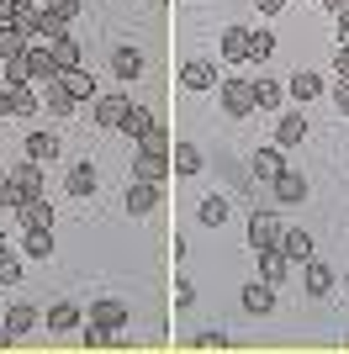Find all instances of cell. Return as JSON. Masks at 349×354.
<instances>
[{"mask_svg":"<svg viewBox=\"0 0 349 354\" xmlns=\"http://www.w3.org/2000/svg\"><path fill=\"white\" fill-rule=\"evenodd\" d=\"M280 217H276V207H260V212H249V249L260 254V249H280Z\"/></svg>","mask_w":349,"mask_h":354,"instance_id":"3","label":"cell"},{"mask_svg":"<svg viewBox=\"0 0 349 354\" xmlns=\"http://www.w3.org/2000/svg\"><path fill=\"white\" fill-rule=\"evenodd\" d=\"M323 11H328V16H339V11H349V0H323Z\"/></svg>","mask_w":349,"mask_h":354,"instance_id":"49","label":"cell"},{"mask_svg":"<svg viewBox=\"0 0 349 354\" xmlns=\"http://www.w3.org/2000/svg\"><path fill=\"white\" fill-rule=\"evenodd\" d=\"M323 90H328V80H323V74H312V69H296V74H286V101H296V106L318 101Z\"/></svg>","mask_w":349,"mask_h":354,"instance_id":"9","label":"cell"},{"mask_svg":"<svg viewBox=\"0 0 349 354\" xmlns=\"http://www.w3.org/2000/svg\"><path fill=\"white\" fill-rule=\"evenodd\" d=\"M43 6H48V16H53V21H64V27L85 11V0H43Z\"/></svg>","mask_w":349,"mask_h":354,"instance_id":"37","label":"cell"},{"mask_svg":"<svg viewBox=\"0 0 349 354\" xmlns=\"http://www.w3.org/2000/svg\"><path fill=\"white\" fill-rule=\"evenodd\" d=\"M0 21H16V6H11V0H0Z\"/></svg>","mask_w":349,"mask_h":354,"instance_id":"50","label":"cell"},{"mask_svg":"<svg viewBox=\"0 0 349 354\" xmlns=\"http://www.w3.org/2000/svg\"><path fill=\"white\" fill-rule=\"evenodd\" d=\"M37 323H43V312L32 307V301H11V307H6V328H11L16 339H21V333H32Z\"/></svg>","mask_w":349,"mask_h":354,"instance_id":"28","label":"cell"},{"mask_svg":"<svg viewBox=\"0 0 349 354\" xmlns=\"http://www.w3.org/2000/svg\"><path fill=\"white\" fill-rule=\"evenodd\" d=\"M228 344H233V339L222 333V328H206V333H196V339H190V349H217V354H222Z\"/></svg>","mask_w":349,"mask_h":354,"instance_id":"40","label":"cell"},{"mask_svg":"<svg viewBox=\"0 0 349 354\" xmlns=\"http://www.w3.org/2000/svg\"><path fill=\"white\" fill-rule=\"evenodd\" d=\"M344 291H349V270H344Z\"/></svg>","mask_w":349,"mask_h":354,"instance_id":"53","label":"cell"},{"mask_svg":"<svg viewBox=\"0 0 349 354\" xmlns=\"http://www.w3.org/2000/svg\"><path fill=\"white\" fill-rule=\"evenodd\" d=\"M0 349H16V333H11L6 323H0Z\"/></svg>","mask_w":349,"mask_h":354,"instance_id":"48","label":"cell"},{"mask_svg":"<svg viewBox=\"0 0 349 354\" xmlns=\"http://www.w3.org/2000/svg\"><path fill=\"white\" fill-rule=\"evenodd\" d=\"M64 85H69V95H74V101H96V95H101V90H96V74H90L85 64L64 74Z\"/></svg>","mask_w":349,"mask_h":354,"instance_id":"33","label":"cell"},{"mask_svg":"<svg viewBox=\"0 0 349 354\" xmlns=\"http://www.w3.org/2000/svg\"><path fill=\"white\" fill-rule=\"evenodd\" d=\"M27 69H32V85H53V80H64V64L53 59V48H48V43H27Z\"/></svg>","mask_w":349,"mask_h":354,"instance_id":"8","label":"cell"},{"mask_svg":"<svg viewBox=\"0 0 349 354\" xmlns=\"http://www.w3.org/2000/svg\"><path fill=\"white\" fill-rule=\"evenodd\" d=\"M32 111H43V95L32 85H11V117H32Z\"/></svg>","mask_w":349,"mask_h":354,"instance_id":"34","label":"cell"},{"mask_svg":"<svg viewBox=\"0 0 349 354\" xmlns=\"http://www.w3.org/2000/svg\"><path fill=\"white\" fill-rule=\"evenodd\" d=\"M132 180L164 185V180H170V148H143L138 143V153H132Z\"/></svg>","mask_w":349,"mask_h":354,"instance_id":"5","label":"cell"},{"mask_svg":"<svg viewBox=\"0 0 349 354\" xmlns=\"http://www.w3.org/2000/svg\"><path fill=\"white\" fill-rule=\"evenodd\" d=\"M334 286H339V275L323 265V259H307L302 265V291L307 296H334Z\"/></svg>","mask_w":349,"mask_h":354,"instance_id":"15","label":"cell"},{"mask_svg":"<svg viewBox=\"0 0 349 354\" xmlns=\"http://www.w3.org/2000/svg\"><path fill=\"white\" fill-rule=\"evenodd\" d=\"M74 95H69V85H64V80H53V85H43V111L48 117H74Z\"/></svg>","mask_w":349,"mask_h":354,"instance_id":"24","label":"cell"},{"mask_svg":"<svg viewBox=\"0 0 349 354\" xmlns=\"http://www.w3.org/2000/svg\"><path fill=\"white\" fill-rule=\"evenodd\" d=\"M21 153H27V159H37V164H53V159H58V133H48V127H32L27 143H21Z\"/></svg>","mask_w":349,"mask_h":354,"instance_id":"20","label":"cell"},{"mask_svg":"<svg viewBox=\"0 0 349 354\" xmlns=\"http://www.w3.org/2000/svg\"><path fill=\"white\" fill-rule=\"evenodd\" d=\"M254 259H260V281H270V286L280 291V286H286V275H291V259H286V249H260Z\"/></svg>","mask_w":349,"mask_h":354,"instance_id":"18","label":"cell"},{"mask_svg":"<svg viewBox=\"0 0 349 354\" xmlns=\"http://www.w3.org/2000/svg\"><path fill=\"white\" fill-rule=\"evenodd\" d=\"M6 249H11V243H6V233H0V254H6Z\"/></svg>","mask_w":349,"mask_h":354,"instance_id":"51","label":"cell"},{"mask_svg":"<svg viewBox=\"0 0 349 354\" xmlns=\"http://www.w3.org/2000/svg\"><path fill=\"white\" fill-rule=\"evenodd\" d=\"M286 106V80H254V111H280Z\"/></svg>","mask_w":349,"mask_h":354,"instance_id":"22","label":"cell"},{"mask_svg":"<svg viewBox=\"0 0 349 354\" xmlns=\"http://www.w3.org/2000/svg\"><path fill=\"white\" fill-rule=\"evenodd\" d=\"M127 95H96V101H90V117H96V127H122V117H127Z\"/></svg>","mask_w":349,"mask_h":354,"instance_id":"13","label":"cell"},{"mask_svg":"<svg viewBox=\"0 0 349 354\" xmlns=\"http://www.w3.org/2000/svg\"><path fill=\"white\" fill-rule=\"evenodd\" d=\"M96 185H101V180H96V164L90 159L69 164V175H64V191L69 196H96Z\"/></svg>","mask_w":349,"mask_h":354,"instance_id":"23","label":"cell"},{"mask_svg":"<svg viewBox=\"0 0 349 354\" xmlns=\"http://www.w3.org/2000/svg\"><path fill=\"white\" fill-rule=\"evenodd\" d=\"M0 164H6V138H0Z\"/></svg>","mask_w":349,"mask_h":354,"instance_id":"52","label":"cell"},{"mask_svg":"<svg viewBox=\"0 0 349 354\" xmlns=\"http://www.w3.org/2000/svg\"><path fill=\"white\" fill-rule=\"evenodd\" d=\"M334 106L339 117H349V80H334Z\"/></svg>","mask_w":349,"mask_h":354,"instance_id":"44","label":"cell"},{"mask_svg":"<svg viewBox=\"0 0 349 354\" xmlns=\"http://www.w3.org/2000/svg\"><path fill=\"white\" fill-rule=\"evenodd\" d=\"M196 301V286H190V275H174V307H190Z\"/></svg>","mask_w":349,"mask_h":354,"instance_id":"42","label":"cell"},{"mask_svg":"<svg viewBox=\"0 0 349 354\" xmlns=\"http://www.w3.org/2000/svg\"><path fill=\"white\" fill-rule=\"evenodd\" d=\"M270 191H276V201H280V207H302L307 196H312V185H307V175H302V169H291V164H286V169H280V175L270 180Z\"/></svg>","mask_w":349,"mask_h":354,"instance_id":"7","label":"cell"},{"mask_svg":"<svg viewBox=\"0 0 349 354\" xmlns=\"http://www.w3.org/2000/svg\"><path fill=\"white\" fill-rule=\"evenodd\" d=\"M53 201H48V196H32V201H21V207H16V222H21V233H27V227H53Z\"/></svg>","mask_w":349,"mask_h":354,"instance_id":"16","label":"cell"},{"mask_svg":"<svg viewBox=\"0 0 349 354\" xmlns=\"http://www.w3.org/2000/svg\"><path fill=\"white\" fill-rule=\"evenodd\" d=\"M6 175L21 185V201H32V196H48V164L21 159V164H6Z\"/></svg>","mask_w":349,"mask_h":354,"instance_id":"6","label":"cell"},{"mask_svg":"<svg viewBox=\"0 0 349 354\" xmlns=\"http://www.w3.org/2000/svg\"><path fill=\"white\" fill-rule=\"evenodd\" d=\"M238 301H244L249 317H270V312H276V286H270V281H249Z\"/></svg>","mask_w":349,"mask_h":354,"instance_id":"14","label":"cell"},{"mask_svg":"<svg viewBox=\"0 0 349 354\" xmlns=\"http://www.w3.org/2000/svg\"><path fill=\"white\" fill-rule=\"evenodd\" d=\"M122 207H127V217H148V212H159L164 207V185H154V180H127Z\"/></svg>","mask_w":349,"mask_h":354,"instance_id":"4","label":"cell"},{"mask_svg":"<svg viewBox=\"0 0 349 354\" xmlns=\"http://www.w3.org/2000/svg\"><path fill=\"white\" fill-rule=\"evenodd\" d=\"M48 48H53V59L64 64V74H69V69H80V64H85V48H80V37H69V27L58 32V37H53V43H48Z\"/></svg>","mask_w":349,"mask_h":354,"instance_id":"25","label":"cell"},{"mask_svg":"<svg viewBox=\"0 0 349 354\" xmlns=\"http://www.w3.org/2000/svg\"><path fill=\"white\" fill-rule=\"evenodd\" d=\"M217 53H222V64H249V27H222Z\"/></svg>","mask_w":349,"mask_h":354,"instance_id":"19","label":"cell"},{"mask_svg":"<svg viewBox=\"0 0 349 354\" xmlns=\"http://www.w3.org/2000/svg\"><path fill=\"white\" fill-rule=\"evenodd\" d=\"M334 21H339V43H349V11H339Z\"/></svg>","mask_w":349,"mask_h":354,"instance_id":"47","label":"cell"},{"mask_svg":"<svg viewBox=\"0 0 349 354\" xmlns=\"http://www.w3.org/2000/svg\"><path fill=\"white\" fill-rule=\"evenodd\" d=\"M143 69H148L143 48H132V43L111 48V80H143Z\"/></svg>","mask_w":349,"mask_h":354,"instance_id":"11","label":"cell"},{"mask_svg":"<svg viewBox=\"0 0 349 354\" xmlns=\"http://www.w3.org/2000/svg\"><path fill=\"white\" fill-rule=\"evenodd\" d=\"M21 207V185L6 175V164H0V212H16Z\"/></svg>","mask_w":349,"mask_h":354,"instance_id":"38","label":"cell"},{"mask_svg":"<svg viewBox=\"0 0 349 354\" xmlns=\"http://www.w3.org/2000/svg\"><path fill=\"white\" fill-rule=\"evenodd\" d=\"M37 6H43V0H37Z\"/></svg>","mask_w":349,"mask_h":354,"instance_id":"55","label":"cell"},{"mask_svg":"<svg viewBox=\"0 0 349 354\" xmlns=\"http://www.w3.org/2000/svg\"><path fill=\"white\" fill-rule=\"evenodd\" d=\"M217 80H222V74H217L212 59H186V64H180V85H186V90H217Z\"/></svg>","mask_w":349,"mask_h":354,"instance_id":"12","label":"cell"},{"mask_svg":"<svg viewBox=\"0 0 349 354\" xmlns=\"http://www.w3.org/2000/svg\"><path fill=\"white\" fill-rule=\"evenodd\" d=\"M21 254L27 259H48L53 254V227H27L21 233Z\"/></svg>","mask_w":349,"mask_h":354,"instance_id":"32","label":"cell"},{"mask_svg":"<svg viewBox=\"0 0 349 354\" xmlns=\"http://www.w3.org/2000/svg\"><path fill=\"white\" fill-rule=\"evenodd\" d=\"M307 138V117H302V106H296V111H286V106H280V117H276V143L280 148H296Z\"/></svg>","mask_w":349,"mask_h":354,"instance_id":"17","label":"cell"},{"mask_svg":"<svg viewBox=\"0 0 349 354\" xmlns=\"http://www.w3.org/2000/svg\"><path fill=\"white\" fill-rule=\"evenodd\" d=\"M196 222H202V227H222V222H228V201H222V196H206L202 207H196Z\"/></svg>","mask_w":349,"mask_h":354,"instance_id":"35","label":"cell"},{"mask_svg":"<svg viewBox=\"0 0 349 354\" xmlns=\"http://www.w3.org/2000/svg\"><path fill=\"white\" fill-rule=\"evenodd\" d=\"M280 249H286L291 265H307V259H312V233H307V227H286V233H280Z\"/></svg>","mask_w":349,"mask_h":354,"instance_id":"26","label":"cell"},{"mask_svg":"<svg viewBox=\"0 0 349 354\" xmlns=\"http://www.w3.org/2000/svg\"><path fill=\"white\" fill-rule=\"evenodd\" d=\"M249 169H254V180H265V185H270V180H276L280 169H286V153H280V143H276V148H260Z\"/></svg>","mask_w":349,"mask_h":354,"instance_id":"29","label":"cell"},{"mask_svg":"<svg viewBox=\"0 0 349 354\" xmlns=\"http://www.w3.org/2000/svg\"><path fill=\"white\" fill-rule=\"evenodd\" d=\"M0 281H6V286H16V281H21V254H16V249H6V254H0Z\"/></svg>","mask_w":349,"mask_h":354,"instance_id":"41","label":"cell"},{"mask_svg":"<svg viewBox=\"0 0 349 354\" xmlns=\"http://www.w3.org/2000/svg\"><path fill=\"white\" fill-rule=\"evenodd\" d=\"M0 296H6V281H0Z\"/></svg>","mask_w":349,"mask_h":354,"instance_id":"54","label":"cell"},{"mask_svg":"<svg viewBox=\"0 0 349 354\" xmlns=\"http://www.w3.org/2000/svg\"><path fill=\"white\" fill-rule=\"evenodd\" d=\"M206 169V153L196 143H186V138H180V143H170V175H180V180H190V175H202Z\"/></svg>","mask_w":349,"mask_h":354,"instance_id":"10","label":"cell"},{"mask_svg":"<svg viewBox=\"0 0 349 354\" xmlns=\"http://www.w3.org/2000/svg\"><path fill=\"white\" fill-rule=\"evenodd\" d=\"M116 133H127L132 143H143V148H170V133H164V122L154 117V106H127V117H122Z\"/></svg>","mask_w":349,"mask_h":354,"instance_id":"1","label":"cell"},{"mask_svg":"<svg viewBox=\"0 0 349 354\" xmlns=\"http://www.w3.org/2000/svg\"><path fill=\"white\" fill-rule=\"evenodd\" d=\"M11 117V85H6V80H0V122Z\"/></svg>","mask_w":349,"mask_h":354,"instance_id":"46","label":"cell"},{"mask_svg":"<svg viewBox=\"0 0 349 354\" xmlns=\"http://www.w3.org/2000/svg\"><path fill=\"white\" fill-rule=\"evenodd\" d=\"M21 53H27V32H21V21H0V64L21 59Z\"/></svg>","mask_w":349,"mask_h":354,"instance_id":"30","label":"cell"},{"mask_svg":"<svg viewBox=\"0 0 349 354\" xmlns=\"http://www.w3.org/2000/svg\"><path fill=\"white\" fill-rule=\"evenodd\" d=\"M106 339H111V328H101V323H90V317H85V323H80V349H106Z\"/></svg>","mask_w":349,"mask_h":354,"instance_id":"36","label":"cell"},{"mask_svg":"<svg viewBox=\"0 0 349 354\" xmlns=\"http://www.w3.org/2000/svg\"><path fill=\"white\" fill-rule=\"evenodd\" d=\"M217 101L228 117H254V80H238V74H222L217 80Z\"/></svg>","mask_w":349,"mask_h":354,"instance_id":"2","label":"cell"},{"mask_svg":"<svg viewBox=\"0 0 349 354\" xmlns=\"http://www.w3.org/2000/svg\"><path fill=\"white\" fill-rule=\"evenodd\" d=\"M0 69H6V85H32V69H27V53H21V59H6V64H0Z\"/></svg>","mask_w":349,"mask_h":354,"instance_id":"39","label":"cell"},{"mask_svg":"<svg viewBox=\"0 0 349 354\" xmlns=\"http://www.w3.org/2000/svg\"><path fill=\"white\" fill-rule=\"evenodd\" d=\"M270 53H276V32L270 27H249V64H270Z\"/></svg>","mask_w":349,"mask_h":354,"instance_id":"31","label":"cell"},{"mask_svg":"<svg viewBox=\"0 0 349 354\" xmlns=\"http://www.w3.org/2000/svg\"><path fill=\"white\" fill-rule=\"evenodd\" d=\"M254 6H260V16H280L291 6V0H254Z\"/></svg>","mask_w":349,"mask_h":354,"instance_id":"45","label":"cell"},{"mask_svg":"<svg viewBox=\"0 0 349 354\" xmlns=\"http://www.w3.org/2000/svg\"><path fill=\"white\" fill-rule=\"evenodd\" d=\"M80 323H85V312L74 301H53L48 307V333H80Z\"/></svg>","mask_w":349,"mask_h":354,"instance_id":"21","label":"cell"},{"mask_svg":"<svg viewBox=\"0 0 349 354\" xmlns=\"http://www.w3.org/2000/svg\"><path fill=\"white\" fill-rule=\"evenodd\" d=\"M334 80H349V43L334 48Z\"/></svg>","mask_w":349,"mask_h":354,"instance_id":"43","label":"cell"},{"mask_svg":"<svg viewBox=\"0 0 349 354\" xmlns=\"http://www.w3.org/2000/svg\"><path fill=\"white\" fill-rule=\"evenodd\" d=\"M90 323H101V328H127V307L122 301H111V296H101V301H90Z\"/></svg>","mask_w":349,"mask_h":354,"instance_id":"27","label":"cell"}]
</instances>
